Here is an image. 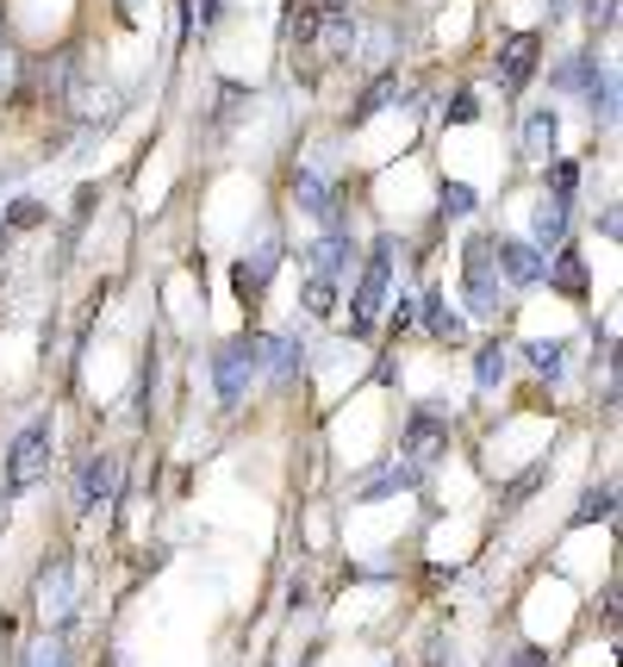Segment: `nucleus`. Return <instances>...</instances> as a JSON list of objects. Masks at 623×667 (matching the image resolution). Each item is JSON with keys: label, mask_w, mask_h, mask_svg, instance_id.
<instances>
[{"label": "nucleus", "mask_w": 623, "mask_h": 667, "mask_svg": "<svg viewBox=\"0 0 623 667\" xmlns=\"http://www.w3.org/2000/svg\"><path fill=\"white\" fill-rule=\"evenodd\" d=\"M393 256H399V243H393V238H374L368 269H362V281H356V300H349V337H368V331H374L380 300H387V281H393Z\"/></svg>", "instance_id": "f257e3e1"}, {"label": "nucleus", "mask_w": 623, "mask_h": 667, "mask_svg": "<svg viewBox=\"0 0 623 667\" xmlns=\"http://www.w3.org/2000/svg\"><path fill=\"white\" fill-rule=\"evenodd\" d=\"M299 306H306L312 318H325L330 306H337V281H318V275H312V281H306V293H299Z\"/></svg>", "instance_id": "cd10ccee"}, {"label": "nucleus", "mask_w": 623, "mask_h": 667, "mask_svg": "<svg viewBox=\"0 0 623 667\" xmlns=\"http://www.w3.org/2000/svg\"><path fill=\"white\" fill-rule=\"evenodd\" d=\"M524 362L543 375V381H561V368H567V344H530Z\"/></svg>", "instance_id": "a878e982"}, {"label": "nucleus", "mask_w": 623, "mask_h": 667, "mask_svg": "<svg viewBox=\"0 0 623 667\" xmlns=\"http://www.w3.org/2000/svg\"><path fill=\"white\" fill-rule=\"evenodd\" d=\"M19 667H76V655H69V643H62L57 630H44V636H31V643H26Z\"/></svg>", "instance_id": "a211bd4d"}, {"label": "nucleus", "mask_w": 623, "mask_h": 667, "mask_svg": "<svg viewBox=\"0 0 623 667\" xmlns=\"http://www.w3.org/2000/svg\"><path fill=\"white\" fill-rule=\"evenodd\" d=\"M0 57H7V44H0Z\"/></svg>", "instance_id": "4c0bfd02"}, {"label": "nucleus", "mask_w": 623, "mask_h": 667, "mask_svg": "<svg viewBox=\"0 0 623 667\" xmlns=\"http://www.w3.org/2000/svg\"><path fill=\"white\" fill-rule=\"evenodd\" d=\"M44 468H50V418H31L7 444V492H26Z\"/></svg>", "instance_id": "20e7f679"}, {"label": "nucleus", "mask_w": 623, "mask_h": 667, "mask_svg": "<svg viewBox=\"0 0 623 667\" xmlns=\"http://www.w3.org/2000/svg\"><path fill=\"white\" fill-rule=\"evenodd\" d=\"M306 262L318 269V281H343V275L356 269V243L343 238V231H325V238L306 250Z\"/></svg>", "instance_id": "ddd939ff"}, {"label": "nucleus", "mask_w": 623, "mask_h": 667, "mask_svg": "<svg viewBox=\"0 0 623 667\" xmlns=\"http://www.w3.org/2000/svg\"><path fill=\"white\" fill-rule=\"evenodd\" d=\"M312 44L325 50V63H343V57L356 50V19H349V13H318V32H312Z\"/></svg>", "instance_id": "2eb2a0df"}, {"label": "nucleus", "mask_w": 623, "mask_h": 667, "mask_svg": "<svg viewBox=\"0 0 623 667\" xmlns=\"http://www.w3.org/2000/svg\"><path fill=\"white\" fill-rule=\"evenodd\" d=\"M7 250H13V231H7V225H0V256H7Z\"/></svg>", "instance_id": "f704fd0d"}, {"label": "nucleus", "mask_w": 623, "mask_h": 667, "mask_svg": "<svg viewBox=\"0 0 623 667\" xmlns=\"http://www.w3.org/2000/svg\"><path fill=\"white\" fill-rule=\"evenodd\" d=\"M599 76H605V63H592V57H567V63L555 69L561 88H574V94L592 100V88H599Z\"/></svg>", "instance_id": "5701e85b"}, {"label": "nucleus", "mask_w": 623, "mask_h": 667, "mask_svg": "<svg viewBox=\"0 0 623 667\" xmlns=\"http://www.w3.org/2000/svg\"><path fill=\"white\" fill-rule=\"evenodd\" d=\"M387 325H393V337H405L412 325H418V300H405V293H399V300H393V312H387Z\"/></svg>", "instance_id": "7c9ffc66"}, {"label": "nucleus", "mask_w": 623, "mask_h": 667, "mask_svg": "<svg viewBox=\"0 0 623 667\" xmlns=\"http://www.w3.org/2000/svg\"><path fill=\"white\" fill-rule=\"evenodd\" d=\"M493 269L505 287H536L543 281V250L536 243H517V238H493Z\"/></svg>", "instance_id": "9d476101"}, {"label": "nucleus", "mask_w": 623, "mask_h": 667, "mask_svg": "<svg viewBox=\"0 0 623 667\" xmlns=\"http://www.w3.org/2000/svg\"><path fill=\"white\" fill-rule=\"evenodd\" d=\"M275 262H280V243H275V238H263L256 250L237 256V262H231V293H237V300H244V306L263 300L268 281H275Z\"/></svg>", "instance_id": "423d86ee"}, {"label": "nucleus", "mask_w": 623, "mask_h": 667, "mask_svg": "<svg viewBox=\"0 0 623 667\" xmlns=\"http://www.w3.org/2000/svg\"><path fill=\"white\" fill-rule=\"evenodd\" d=\"M548 281H555L567 300H586V287H592V281H586V256H580V250H561L555 269H548Z\"/></svg>", "instance_id": "6ab92c4d"}, {"label": "nucleus", "mask_w": 623, "mask_h": 667, "mask_svg": "<svg viewBox=\"0 0 623 667\" xmlns=\"http://www.w3.org/2000/svg\"><path fill=\"white\" fill-rule=\"evenodd\" d=\"M343 7H349V0H325V13H343Z\"/></svg>", "instance_id": "c9c22d12"}, {"label": "nucleus", "mask_w": 623, "mask_h": 667, "mask_svg": "<svg viewBox=\"0 0 623 667\" xmlns=\"http://www.w3.org/2000/svg\"><path fill=\"white\" fill-rule=\"evenodd\" d=\"M474 112H481V94H467V88H462V94L449 100V126H467Z\"/></svg>", "instance_id": "2f4dec72"}, {"label": "nucleus", "mask_w": 623, "mask_h": 667, "mask_svg": "<svg viewBox=\"0 0 623 667\" xmlns=\"http://www.w3.org/2000/svg\"><path fill=\"white\" fill-rule=\"evenodd\" d=\"M536 57H543V38H536V32H512L505 44H498V63H493L498 88H505V94H524L530 76H536Z\"/></svg>", "instance_id": "0eeeda50"}, {"label": "nucleus", "mask_w": 623, "mask_h": 667, "mask_svg": "<svg viewBox=\"0 0 623 667\" xmlns=\"http://www.w3.org/2000/svg\"><path fill=\"white\" fill-rule=\"evenodd\" d=\"M418 325H424L431 337H443V344H462V337H467V318L455 312L443 293H424V300H418Z\"/></svg>", "instance_id": "4468645a"}, {"label": "nucleus", "mask_w": 623, "mask_h": 667, "mask_svg": "<svg viewBox=\"0 0 623 667\" xmlns=\"http://www.w3.org/2000/svg\"><path fill=\"white\" fill-rule=\"evenodd\" d=\"M44 219H50V212L38 207V200H13V207H7V231H38Z\"/></svg>", "instance_id": "c85d7f7f"}, {"label": "nucleus", "mask_w": 623, "mask_h": 667, "mask_svg": "<svg viewBox=\"0 0 623 667\" xmlns=\"http://www.w3.org/2000/svg\"><path fill=\"white\" fill-rule=\"evenodd\" d=\"M462 212H474V188L449 181V188H443V219H462Z\"/></svg>", "instance_id": "c756f323"}, {"label": "nucleus", "mask_w": 623, "mask_h": 667, "mask_svg": "<svg viewBox=\"0 0 623 667\" xmlns=\"http://www.w3.org/2000/svg\"><path fill=\"white\" fill-rule=\"evenodd\" d=\"M449 437H455V418H449V412H436V406H418V412L405 418L399 461H412V468H431V461L449 456Z\"/></svg>", "instance_id": "7ed1b4c3"}, {"label": "nucleus", "mask_w": 623, "mask_h": 667, "mask_svg": "<svg viewBox=\"0 0 623 667\" xmlns=\"http://www.w3.org/2000/svg\"><path fill=\"white\" fill-rule=\"evenodd\" d=\"M505 375H512V350L493 337V344H481V356H474V381H481V387H498Z\"/></svg>", "instance_id": "4be33fe9"}, {"label": "nucleus", "mask_w": 623, "mask_h": 667, "mask_svg": "<svg viewBox=\"0 0 623 667\" xmlns=\"http://www.w3.org/2000/svg\"><path fill=\"white\" fill-rule=\"evenodd\" d=\"M119 487H125L119 456H88V461L76 468V499H81V511L112 506V499H119Z\"/></svg>", "instance_id": "1a4fd4ad"}, {"label": "nucleus", "mask_w": 623, "mask_h": 667, "mask_svg": "<svg viewBox=\"0 0 623 667\" xmlns=\"http://www.w3.org/2000/svg\"><path fill=\"white\" fill-rule=\"evenodd\" d=\"M294 200L312 212V219H325V231H343V200H337V188H330L318 169H299V176H294Z\"/></svg>", "instance_id": "9b49d317"}, {"label": "nucleus", "mask_w": 623, "mask_h": 667, "mask_svg": "<svg viewBox=\"0 0 623 667\" xmlns=\"http://www.w3.org/2000/svg\"><path fill=\"white\" fill-rule=\"evenodd\" d=\"M555 138H561V119H555V107H536V112H524V150L536 162H548L555 157Z\"/></svg>", "instance_id": "dca6fc26"}, {"label": "nucleus", "mask_w": 623, "mask_h": 667, "mask_svg": "<svg viewBox=\"0 0 623 667\" xmlns=\"http://www.w3.org/2000/svg\"><path fill=\"white\" fill-rule=\"evenodd\" d=\"M512 667H555V661H548V649H517Z\"/></svg>", "instance_id": "72a5a7b5"}, {"label": "nucleus", "mask_w": 623, "mask_h": 667, "mask_svg": "<svg viewBox=\"0 0 623 667\" xmlns=\"http://www.w3.org/2000/svg\"><path fill=\"white\" fill-rule=\"evenodd\" d=\"M263 375V350H256V337H231V344H218L212 356V387H218V406H237L249 394V381Z\"/></svg>", "instance_id": "f03ea898"}, {"label": "nucleus", "mask_w": 623, "mask_h": 667, "mask_svg": "<svg viewBox=\"0 0 623 667\" xmlns=\"http://www.w3.org/2000/svg\"><path fill=\"white\" fill-rule=\"evenodd\" d=\"M418 480H424V468H412V461H393L387 475L362 480V487H356V499H393V492H412Z\"/></svg>", "instance_id": "f3484780"}, {"label": "nucleus", "mask_w": 623, "mask_h": 667, "mask_svg": "<svg viewBox=\"0 0 623 667\" xmlns=\"http://www.w3.org/2000/svg\"><path fill=\"white\" fill-rule=\"evenodd\" d=\"M119 13H131V0H119Z\"/></svg>", "instance_id": "e433bc0d"}, {"label": "nucleus", "mask_w": 623, "mask_h": 667, "mask_svg": "<svg viewBox=\"0 0 623 667\" xmlns=\"http://www.w3.org/2000/svg\"><path fill=\"white\" fill-rule=\"evenodd\" d=\"M318 13H325V7L294 0V7H287V38H294V44H312V32H318Z\"/></svg>", "instance_id": "bb28decb"}, {"label": "nucleus", "mask_w": 623, "mask_h": 667, "mask_svg": "<svg viewBox=\"0 0 623 667\" xmlns=\"http://www.w3.org/2000/svg\"><path fill=\"white\" fill-rule=\"evenodd\" d=\"M399 100V69H380V76L362 88V100H356V119H374L380 107H393Z\"/></svg>", "instance_id": "412c9836"}, {"label": "nucleus", "mask_w": 623, "mask_h": 667, "mask_svg": "<svg viewBox=\"0 0 623 667\" xmlns=\"http://www.w3.org/2000/svg\"><path fill=\"white\" fill-rule=\"evenodd\" d=\"M611 511H617V492L611 487H586V499H580V511H574V525L586 530V525H605Z\"/></svg>", "instance_id": "393cba45"}, {"label": "nucleus", "mask_w": 623, "mask_h": 667, "mask_svg": "<svg viewBox=\"0 0 623 667\" xmlns=\"http://www.w3.org/2000/svg\"><path fill=\"white\" fill-rule=\"evenodd\" d=\"M187 13H194V26H218V0H187Z\"/></svg>", "instance_id": "473e14b6"}, {"label": "nucleus", "mask_w": 623, "mask_h": 667, "mask_svg": "<svg viewBox=\"0 0 623 667\" xmlns=\"http://www.w3.org/2000/svg\"><path fill=\"white\" fill-rule=\"evenodd\" d=\"M38 618L50 630L76 618V568L69 561H44V574H38Z\"/></svg>", "instance_id": "6e6552de"}, {"label": "nucleus", "mask_w": 623, "mask_h": 667, "mask_svg": "<svg viewBox=\"0 0 623 667\" xmlns=\"http://www.w3.org/2000/svg\"><path fill=\"white\" fill-rule=\"evenodd\" d=\"M530 238H536V250L567 238V200H548L543 193V207H536V219H530Z\"/></svg>", "instance_id": "aec40b11"}, {"label": "nucleus", "mask_w": 623, "mask_h": 667, "mask_svg": "<svg viewBox=\"0 0 623 667\" xmlns=\"http://www.w3.org/2000/svg\"><path fill=\"white\" fill-rule=\"evenodd\" d=\"M256 350H263V368H268V381L287 387L306 368V344L299 337H256Z\"/></svg>", "instance_id": "f8f14e48"}, {"label": "nucleus", "mask_w": 623, "mask_h": 667, "mask_svg": "<svg viewBox=\"0 0 623 667\" xmlns=\"http://www.w3.org/2000/svg\"><path fill=\"white\" fill-rule=\"evenodd\" d=\"M574 188H580V162L548 157V169H543V193H548V200H574Z\"/></svg>", "instance_id": "b1692460"}, {"label": "nucleus", "mask_w": 623, "mask_h": 667, "mask_svg": "<svg viewBox=\"0 0 623 667\" xmlns=\"http://www.w3.org/2000/svg\"><path fill=\"white\" fill-rule=\"evenodd\" d=\"M467 306L481 318H498L505 312V281H498V269H493V238H474L467 243Z\"/></svg>", "instance_id": "39448f33"}]
</instances>
